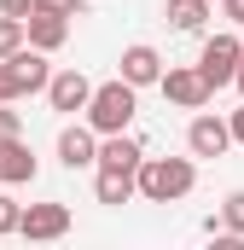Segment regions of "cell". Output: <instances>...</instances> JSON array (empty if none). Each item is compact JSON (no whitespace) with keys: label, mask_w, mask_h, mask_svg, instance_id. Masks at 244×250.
I'll return each mask as SVG.
<instances>
[{"label":"cell","mask_w":244,"mask_h":250,"mask_svg":"<svg viewBox=\"0 0 244 250\" xmlns=\"http://www.w3.org/2000/svg\"><path fill=\"white\" fill-rule=\"evenodd\" d=\"M198 187V163L192 157H145L140 163V198L145 204H181Z\"/></svg>","instance_id":"6da1fadb"},{"label":"cell","mask_w":244,"mask_h":250,"mask_svg":"<svg viewBox=\"0 0 244 250\" xmlns=\"http://www.w3.org/2000/svg\"><path fill=\"white\" fill-rule=\"evenodd\" d=\"M81 117L99 128V134H122V128H134V117H140V87H134L128 76H117V82H99Z\"/></svg>","instance_id":"7a4b0ae2"},{"label":"cell","mask_w":244,"mask_h":250,"mask_svg":"<svg viewBox=\"0 0 244 250\" xmlns=\"http://www.w3.org/2000/svg\"><path fill=\"white\" fill-rule=\"evenodd\" d=\"M157 87H163V99H169L175 111H203V105H209V93H215V87L203 82V70H198V64H169Z\"/></svg>","instance_id":"3957f363"},{"label":"cell","mask_w":244,"mask_h":250,"mask_svg":"<svg viewBox=\"0 0 244 250\" xmlns=\"http://www.w3.org/2000/svg\"><path fill=\"white\" fill-rule=\"evenodd\" d=\"M239 64H244V35H209L203 53H198V70H203L209 87H227L239 76Z\"/></svg>","instance_id":"277c9868"},{"label":"cell","mask_w":244,"mask_h":250,"mask_svg":"<svg viewBox=\"0 0 244 250\" xmlns=\"http://www.w3.org/2000/svg\"><path fill=\"white\" fill-rule=\"evenodd\" d=\"M23 23H29V47H41V53H59L64 41H70V12H64V0H35V12H29Z\"/></svg>","instance_id":"5b68a950"},{"label":"cell","mask_w":244,"mask_h":250,"mask_svg":"<svg viewBox=\"0 0 244 250\" xmlns=\"http://www.w3.org/2000/svg\"><path fill=\"white\" fill-rule=\"evenodd\" d=\"M70 233V204H23V221H18V239L29 245H47Z\"/></svg>","instance_id":"8992f818"},{"label":"cell","mask_w":244,"mask_h":250,"mask_svg":"<svg viewBox=\"0 0 244 250\" xmlns=\"http://www.w3.org/2000/svg\"><path fill=\"white\" fill-rule=\"evenodd\" d=\"M59 163L70 169V175H76V169H99V128L87 123V117L59 134Z\"/></svg>","instance_id":"52a82bcc"},{"label":"cell","mask_w":244,"mask_h":250,"mask_svg":"<svg viewBox=\"0 0 244 250\" xmlns=\"http://www.w3.org/2000/svg\"><path fill=\"white\" fill-rule=\"evenodd\" d=\"M87 99H93V82L70 64V70H53V82H47V105L64 111V117H76V111H87Z\"/></svg>","instance_id":"ba28073f"},{"label":"cell","mask_w":244,"mask_h":250,"mask_svg":"<svg viewBox=\"0 0 244 250\" xmlns=\"http://www.w3.org/2000/svg\"><path fill=\"white\" fill-rule=\"evenodd\" d=\"M227 146H233V123L227 117H209V111L192 117V128H186V151L192 157H221Z\"/></svg>","instance_id":"9c48e42d"},{"label":"cell","mask_w":244,"mask_h":250,"mask_svg":"<svg viewBox=\"0 0 244 250\" xmlns=\"http://www.w3.org/2000/svg\"><path fill=\"white\" fill-rule=\"evenodd\" d=\"M0 64L12 70L18 93H47V82H53V64H47V53H41V47H18L12 59H0Z\"/></svg>","instance_id":"30bf717a"},{"label":"cell","mask_w":244,"mask_h":250,"mask_svg":"<svg viewBox=\"0 0 244 250\" xmlns=\"http://www.w3.org/2000/svg\"><path fill=\"white\" fill-rule=\"evenodd\" d=\"M163 70H169V64H163V53H157L151 41L122 47V70H117V76H128L134 87H157V82H163Z\"/></svg>","instance_id":"8fae6325"},{"label":"cell","mask_w":244,"mask_h":250,"mask_svg":"<svg viewBox=\"0 0 244 250\" xmlns=\"http://www.w3.org/2000/svg\"><path fill=\"white\" fill-rule=\"evenodd\" d=\"M35 151L23 146V134H12V140H0V187H29L35 181Z\"/></svg>","instance_id":"7c38bea8"},{"label":"cell","mask_w":244,"mask_h":250,"mask_svg":"<svg viewBox=\"0 0 244 250\" xmlns=\"http://www.w3.org/2000/svg\"><path fill=\"white\" fill-rule=\"evenodd\" d=\"M93 198L111 204V209H122L128 198H140V169H105V163H99V175H93Z\"/></svg>","instance_id":"4fadbf2b"},{"label":"cell","mask_w":244,"mask_h":250,"mask_svg":"<svg viewBox=\"0 0 244 250\" xmlns=\"http://www.w3.org/2000/svg\"><path fill=\"white\" fill-rule=\"evenodd\" d=\"M169 23L186 29V35H198L209 23V0H169Z\"/></svg>","instance_id":"5bb4252c"},{"label":"cell","mask_w":244,"mask_h":250,"mask_svg":"<svg viewBox=\"0 0 244 250\" xmlns=\"http://www.w3.org/2000/svg\"><path fill=\"white\" fill-rule=\"evenodd\" d=\"M18 47H29V23H23V18H6V12H0V59H12Z\"/></svg>","instance_id":"9a60e30c"},{"label":"cell","mask_w":244,"mask_h":250,"mask_svg":"<svg viewBox=\"0 0 244 250\" xmlns=\"http://www.w3.org/2000/svg\"><path fill=\"white\" fill-rule=\"evenodd\" d=\"M221 227H227V233H239V239H244V187L221 198Z\"/></svg>","instance_id":"2e32d148"},{"label":"cell","mask_w":244,"mask_h":250,"mask_svg":"<svg viewBox=\"0 0 244 250\" xmlns=\"http://www.w3.org/2000/svg\"><path fill=\"white\" fill-rule=\"evenodd\" d=\"M18 221H23V204H18L12 192H0V239H12V233H18Z\"/></svg>","instance_id":"e0dca14e"},{"label":"cell","mask_w":244,"mask_h":250,"mask_svg":"<svg viewBox=\"0 0 244 250\" xmlns=\"http://www.w3.org/2000/svg\"><path fill=\"white\" fill-rule=\"evenodd\" d=\"M12 134H23V117L12 105H0V140H12Z\"/></svg>","instance_id":"ac0fdd59"},{"label":"cell","mask_w":244,"mask_h":250,"mask_svg":"<svg viewBox=\"0 0 244 250\" xmlns=\"http://www.w3.org/2000/svg\"><path fill=\"white\" fill-rule=\"evenodd\" d=\"M18 99H23V93H18V82H12V70L0 64V105H18Z\"/></svg>","instance_id":"d6986e66"},{"label":"cell","mask_w":244,"mask_h":250,"mask_svg":"<svg viewBox=\"0 0 244 250\" xmlns=\"http://www.w3.org/2000/svg\"><path fill=\"white\" fill-rule=\"evenodd\" d=\"M0 12H6V18H29V12H35V0H0Z\"/></svg>","instance_id":"ffe728a7"},{"label":"cell","mask_w":244,"mask_h":250,"mask_svg":"<svg viewBox=\"0 0 244 250\" xmlns=\"http://www.w3.org/2000/svg\"><path fill=\"white\" fill-rule=\"evenodd\" d=\"M221 18H233V23H244V0H221Z\"/></svg>","instance_id":"44dd1931"},{"label":"cell","mask_w":244,"mask_h":250,"mask_svg":"<svg viewBox=\"0 0 244 250\" xmlns=\"http://www.w3.org/2000/svg\"><path fill=\"white\" fill-rule=\"evenodd\" d=\"M227 123H233V146H244V105L233 111V117H227Z\"/></svg>","instance_id":"7402d4cb"},{"label":"cell","mask_w":244,"mask_h":250,"mask_svg":"<svg viewBox=\"0 0 244 250\" xmlns=\"http://www.w3.org/2000/svg\"><path fill=\"white\" fill-rule=\"evenodd\" d=\"M233 87H239V93H244V64H239V76H233Z\"/></svg>","instance_id":"603a6c76"}]
</instances>
